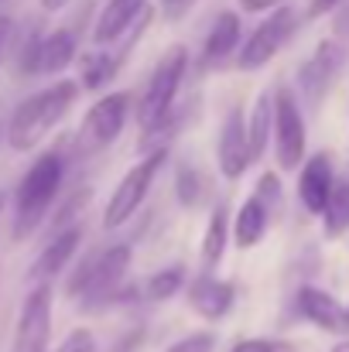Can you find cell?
Returning a JSON list of instances; mask_svg holds the SVG:
<instances>
[{
    "mask_svg": "<svg viewBox=\"0 0 349 352\" xmlns=\"http://www.w3.org/2000/svg\"><path fill=\"white\" fill-rule=\"evenodd\" d=\"M79 93H83L79 82L62 79V82H52L48 89L28 96L24 103H17V110L10 113V123H7V144L14 151H34L62 120L69 117Z\"/></svg>",
    "mask_w": 349,
    "mask_h": 352,
    "instance_id": "obj_1",
    "label": "cell"
},
{
    "mask_svg": "<svg viewBox=\"0 0 349 352\" xmlns=\"http://www.w3.org/2000/svg\"><path fill=\"white\" fill-rule=\"evenodd\" d=\"M62 178H65L62 151L38 154V161L24 171V178L14 192V239H28L41 226V219L48 216V209L59 199Z\"/></svg>",
    "mask_w": 349,
    "mask_h": 352,
    "instance_id": "obj_2",
    "label": "cell"
},
{
    "mask_svg": "<svg viewBox=\"0 0 349 352\" xmlns=\"http://www.w3.org/2000/svg\"><path fill=\"white\" fill-rule=\"evenodd\" d=\"M127 270H130V246L127 243L96 250L93 256H86L72 270V277L65 284V294L79 298L83 311H96L100 305L120 301V287H123Z\"/></svg>",
    "mask_w": 349,
    "mask_h": 352,
    "instance_id": "obj_3",
    "label": "cell"
},
{
    "mask_svg": "<svg viewBox=\"0 0 349 352\" xmlns=\"http://www.w3.org/2000/svg\"><path fill=\"white\" fill-rule=\"evenodd\" d=\"M189 72V48L185 45H171L161 52L147 86H144V96L137 103V123L140 130H151L158 126L161 120L175 110V96L182 89V79Z\"/></svg>",
    "mask_w": 349,
    "mask_h": 352,
    "instance_id": "obj_4",
    "label": "cell"
},
{
    "mask_svg": "<svg viewBox=\"0 0 349 352\" xmlns=\"http://www.w3.org/2000/svg\"><path fill=\"white\" fill-rule=\"evenodd\" d=\"M295 28H298V10H295L291 3H281L277 10H271V14L246 34V41L240 45L236 65H240L243 72L264 69V65L288 45V38L295 34Z\"/></svg>",
    "mask_w": 349,
    "mask_h": 352,
    "instance_id": "obj_5",
    "label": "cell"
},
{
    "mask_svg": "<svg viewBox=\"0 0 349 352\" xmlns=\"http://www.w3.org/2000/svg\"><path fill=\"white\" fill-rule=\"evenodd\" d=\"M127 117H130V96L127 93H107L100 96L86 117L79 123V133H76V154L79 157H89L103 147H110L120 130L127 126Z\"/></svg>",
    "mask_w": 349,
    "mask_h": 352,
    "instance_id": "obj_6",
    "label": "cell"
},
{
    "mask_svg": "<svg viewBox=\"0 0 349 352\" xmlns=\"http://www.w3.org/2000/svg\"><path fill=\"white\" fill-rule=\"evenodd\" d=\"M308 147L305 133V117L291 89H274V154L281 171H302Z\"/></svg>",
    "mask_w": 349,
    "mask_h": 352,
    "instance_id": "obj_7",
    "label": "cell"
},
{
    "mask_svg": "<svg viewBox=\"0 0 349 352\" xmlns=\"http://www.w3.org/2000/svg\"><path fill=\"white\" fill-rule=\"evenodd\" d=\"M165 161H168V151L144 154V157L116 182L114 195L107 199V212H103V226H107V230H116V226H123L127 219H134V212L140 209V202H144V195H147L154 175L165 168Z\"/></svg>",
    "mask_w": 349,
    "mask_h": 352,
    "instance_id": "obj_8",
    "label": "cell"
},
{
    "mask_svg": "<svg viewBox=\"0 0 349 352\" xmlns=\"http://www.w3.org/2000/svg\"><path fill=\"white\" fill-rule=\"evenodd\" d=\"M343 65H346V48L332 38L319 41L315 52L298 69V100H305L308 110H319L322 100L329 96V89L336 86Z\"/></svg>",
    "mask_w": 349,
    "mask_h": 352,
    "instance_id": "obj_9",
    "label": "cell"
},
{
    "mask_svg": "<svg viewBox=\"0 0 349 352\" xmlns=\"http://www.w3.org/2000/svg\"><path fill=\"white\" fill-rule=\"evenodd\" d=\"M48 336H52V284H38L28 291L21 305L10 352H48Z\"/></svg>",
    "mask_w": 349,
    "mask_h": 352,
    "instance_id": "obj_10",
    "label": "cell"
},
{
    "mask_svg": "<svg viewBox=\"0 0 349 352\" xmlns=\"http://www.w3.org/2000/svg\"><path fill=\"white\" fill-rule=\"evenodd\" d=\"M216 161H220V171L226 182H236L243 178V171L253 164L250 157V137H246V120H243V110L233 107L223 126H220V140H216Z\"/></svg>",
    "mask_w": 349,
    "mask_h": 352,
    "instance_id": "obj_11",
    "label": "cell"
},
{
    "mask_svg": "<svg viewBox=\"0 0 349 352\" xmlns=\"http://www.w3.org/2000/svg\"><path fill=\"white\" fill-rule=\"evenodd\" d=\"M298 315L305 322H312L315 329H326L332 336H349V308L339 305V298L322 291V287L298 291Z\"/></svg>",
    "mask_w": 349,
    "mask_h": 352,
    "instance_id": "obj_12",
    "label": "cell"
},
{
    "mask_svg": "<svg viewBox=\"0 0 349 352\" xmlns=\"http://www.w3.org/2000/svg\"><path fill=\"white\" fill-rule=\"evenodd\" d=\"M79 243H83V226H72V230L55 233L45 243V250L34 256V263L28 270V280L38 287V284H48L52 277H59L72 263V256L79 253Z\"/></svg>",
    "mask_w": 349,
    "mask_h": 352,
    "instance_id": "obj_13",
    "label": "cell"
},
{
    "mask_svg": "<svg viewBox=\"0 0 349 352\" xmlns=\"http://www.w3.org/2000/svg\"><path fill=\"white\" fill-rule=\"evenodd\" d=\"M336 188V178H332V161L329 154H312L305 164H302V175H298V199L302 206L312 212V216H322L326 206H329V195Z\"/></svg>",
    "mask_w": 349,
    "mask_h": 352,
    "instance_id": "obj_14",
    "label": "cell"
},
{
    "mask_svg": "<svg viewBox=\"0 0 349 352\" xmlns=\"http://www.w3.org/2000/svg\"><path fill=\"white\" fill-rule=\"evenodd\" d=\"M144 17H147V0H107L100 17H96V24H93V41L96 45L120 41Z\"/></svg>",
    "mask_w": 349,
    "mask_h": 352,
    "instance_id": "obj_15",
    "label": "cell"
},
{
    "mask_svg": "<svg viewBox=\"0 0 349 352\" xmlns=\"http://www.w3.org/2000/svg\"><path fill=\"white\" fill-rule=\"evenodd\" d=\"M76 52H79V41H76V31L72 28H55L41 38L38 45V69L41 76H59L65 72L72 62H76Z\"/></svg>",
    "mask_w": 349,
    "mask_h": 352,
    "instance_id": "obj_16",
    "label": "cell"
},
{
    "mask_svg": "<svg viewBox=\"0 0 349 352\" xmlns=\"http://www.w3.org/2000/svg\"><path fill=\"white\" fill-rule=\"evenodd\" d=\"M189 301H192V308H195L202 318L220 322V318H226V315H230L233 301H236V287L226 284V280L199 277V280L189 287Z\"/></svg>",
    "mask_w": 349,
    "mask_h": 352,
    "instance_id": "obj_17",
    "label": "cell"
},
{
    "mask_svg": "<svg viewBox=\"0 0 349 352\" xmlns=\"http://www.w3.org/2000/svg\"><path fill=\"white\" fill-rule=\"evenodd\" d=\"M240 41H243V24H240V14H236V10H223V14L213 21L209 34H206L202 58H206L209 65H216V62H223L226 55H233V52L240 48Z\"/></svg>",
    "mask_w": 349,
    "mask_h": 352,
    "instance_id": "obj_18",
    "label": "cell"
},
{
    "mask_svg": "<svg viewBox=\"0 0 349 352\" xmlns=\"http://www.w3.org/2000/svg\"><path fill=\"white\" fill-rule=\"evenodd\" d=\"M274 226V219H271V212L250 195L243 206H240V212H236V219H233V243L240 246V250H250V246H257L267 230Z\"/></svg>",
    "mask_w": 349,
    "mask_h": 352,
    "instance_id": "obj_19",
    "label": "cell"
},
{
    "mask_svg": "<svg viewBox=\"0 0 349 352\" xmlns=\"http://www.w3.org/2000/svg\"><path fill=\"white\" fill-rule=\"evenodd\" d=\"M271 126H274V93L264 89L253 107H250V117H246V137H250V157L260 161L267 144H271Z\"/></svg>",
    "mask_w": 349,
    "mask_h": 352,
    "instance_id": "obj_20",
    "label": "cell"
},
{
    "mask_svg": "<svg viewBox=\"0 0 349 352\" xmlns=\"http://www.w3.org/2000/svg\"><path fill=\"white\" fill-rule=\"evenodd\" d=\"M230 212H226V206L220 202L213 212H209V223H206V236H202V267L206 270H213V267H220V260H223V253H226V243H230Z\"/></svg>",
    "mask_w": 349,
    "mask_h": 352,
    "instance_id": "obj_21",
    "label": "cell"
},
{
    "mask_svg": "<svg viewBox=\"0 0 349 352\" xmlns=\"http://www.w3.org/2000/svg\"><path fill=\"white\" fill-rule=\"evenodd\" d=\"M349 230V182H336L329 206L322 212V236L326 239H339Z\"/></svg>",
    "mask_w": 349,
    "mask_h": 352,
    "instance_id": "obj_22",
    "label": "cell"
},
{
    "mask_svg": "<svg viewBox=\"0 0 349 352\" xmlns=\"http://www.w3.org/2000/svg\"><path fill=\"white\" fill-rule=\"evenodd\" d=\"M120 69V58L107 55V52H93L83 58V76H79V86L83 89H103Z\"/></svg>",
    "mask_w": 349,
    "mask_h": 352,
    "instance_id": "obj_23",
    "label": "cell"
},
{
    "mask_svg": "<svg viewBox=\"0 0 349 352\" xmlns=\"http://www.w3.org/2000/svg\"><path fill=\"white\" fill-rule=\"evenodd\" d=\"M182 287H185V270H182V267H165V270H158V274L147 277L144 298H147V301H168V298H175Z\"/></svg>",
    "mask_w": 349,
    "mask_h": 352,
    "instance_id": "obj_24",
    "label": "cell"
},
{
    "mask_svg": "<svg viewBox=\"0 0 349 352\" xmlns=\"http://www.w3.org/2000/svg\"><path fill=\"white\" fill-rule=\"evenodd\" d=\"M253 199L271 212V219H277L281 216V206H284V192H281V178L274 175V171H264L260 178H257V185H253Z\"/></svg>",
    "mask_w": 349,
    "mask_h": 352,
    "instance_id": "obj_25",
    "label": "cell"
},
{
    "mask_svg": "<svg viewBox=\"0 0 349 352\" xmlns=\"http://www.w3.org/2000/svg\"><path fill=\"white\" fill-rule=\"evenodd\" d=\"M175 192H178V202L182 206H199V199H202V178H199V171L185 164L178 171V178H175Z\"/></svg>",
    "mask_w": 349,
    "mask_h": 352,
    "instance_id": "obj_26",
    "label": "cell"
},
{
    "mask_svg": "<svg viewBox=\"0 0 349 352\" xmlns=\"http://www.w3.org/2000/svg\"><path fill=\"white\" fill-rule=\"evenodd\" d=\"M216 349V336L213 332H189L178 342H171L168 352H213Z\"/></svg>",
    "mask_w": 349,
    "mask_h": 352,
    "instance_id": "obj_27",
    "label": "cell"
},
{
    "mask_svg": "<svg viewBox=\"0 0 349 352\" xmlns=\"http://www.w3.org/2000/svg\"><path fill=\"white\" fill-rule=\"evenodd\" d=\"M55 352H96V339H93L89 329H76V332L65 336V342Z\"/></svg>",
    "mask_w": 349,
    "mask_h": 352,
    "instance_id": "obj_28",
    "label": "cell"
},
{
    "mask_svg": "<svg viewBox=\"0 0 349 352\" xmlns=\"http://www.w3.org/2000/svg\"><path fill=\"white\" fill-rule=\"evenodd\" d=\"M230 352H295V349L288 342H277V339H243Z\"/></svg>",
    "mask_w": 349,
    "mask_h": 352,
    "instance_id": "obj_29",
    "label": "cell"
},
{
    "mask_svg": "<svg viewBox=\"0 0 349 352\" xmlns=\"http://www.w3.org/2000/svg\"><path fill=\"white\" fill-rule=\"evenodd\" d=\"M14 31H17V24H14V17H7V14H0V65H3V55H7V48L14 45Z\"/></svg>",
    "mask_w": 349,
    "mask_h": 352,
    "instance_id": "obj_30",
    "label": "cell"
},
{
    "mask_svg": "<svg viewBox=\"0 0 349 352\" xmlns=\"http://www.w3.org/2000/svg\"><path fill=\"white\" fill-rule=\"evenodd\" d=\"M192 3H195V0H161V14H165L168 21H178V17L189 14Z\"/></svg>",
    "mask_w": 349,
    "mask_h": 352,
    "instance_id": "obj_31",
    "label": "cell"
},
{
    "mask_svg": "<svg viewBox=\"0 0 349 352\" xmlns=\"http://www.w3.org/2000/svg\"><path fill=\"white\" fill-rule=\"evenodd\" d=\"M281 0H240V10L246 14H260V10H277Z\"/></svg>",
    "mask_w": 349,
    "mask_h": 352,
    "instance_id": "obj_32",
    "label": "cell"
},
{
    "mask_svg": "<svg viewBox=\"0 0 349 352\" xmlns=\"http://www.w3.org/2000/svg\"><path fill=\"white\" fill-rule=\"evenodd\" d=\"M336 3H339V0H308V7H305V17H322V14H329Z\"/></svg>",
    "mask_w": 349,
    "mask_h": 352,
    "instance_id": "obj_33",
    "label": "cell"
},
{
    "mask_svg": "<svg viewBox=\"0 0 349 352\" xmlns=\"http://www.w3.org/2000/svg\"><path fill=\"white\" fill-rule=\"evenodd\" d=\"M65 3H69V0H41V7H45L48 14H55V10H62Z\"/></svg>",
    "mask_w": 349,
    "mask_h": 352,
    "instance_id": "obj_34",
    "label": "cell"
},
{
    "mask_svg": "<svg viewBox=\"0 0 349 352\" xmlns=\"http://www.w3.org/2000/svg\"><path fill=\"white\" fill-rule=\"evenodd\" d=\"M332 352H349V339H339V342L332 346Z\"/></svg>",
    "mask_w": 349,
    "mask_h": 352,
    "instance_id": "obj_35",
    "label": "cell"
},
{
    "mask_svg": "<svg viewBox=\"0 0 349 352\" xmlns=\"http://www.w3.org/2000/svg\"><path fill=\"white\" fill-rule=\"evenodd\" d=\"M0 212H3V192H0Z\"/></svg>",
    "mask_w": 349,
    "mask_h": 352,
    "instance_id": "obj_36",
    "label": "cell"
}]
</instances>
